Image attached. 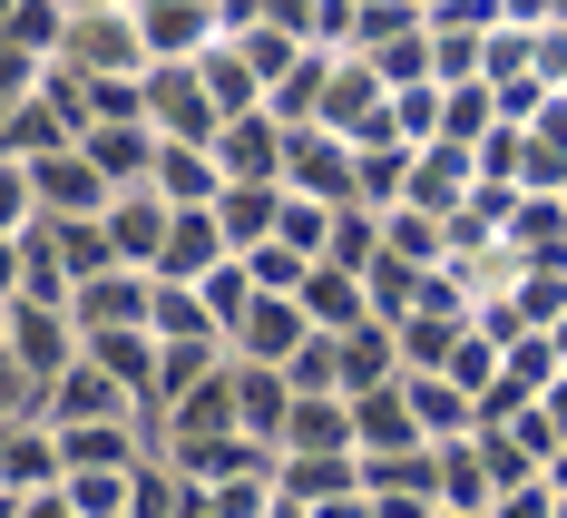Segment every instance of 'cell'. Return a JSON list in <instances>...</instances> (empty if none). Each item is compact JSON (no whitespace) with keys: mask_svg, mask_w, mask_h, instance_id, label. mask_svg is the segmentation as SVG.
Masks as SVG:
<instances>
[{"mask_svg":"<svg viewBox=\"0 0 567 518\" xmlns=\"http://www.w3.org/2000/svg\"><path fill=\"white\" fill-rule=\"evenodd\" d=\"M0 313H10V362H20V372H30L40 392H50L59 372H69L79 352H89L79 313H69V303H50V293H20V303H0Z\"/></svg>","mask_w":567,"mask_h":518,"instance_id":"cell-1","label":"cell"},{"mask_svg":"<svg viewBox=\"0 0 567 518\" xmlns=\"http://www.w3.org/2000/svg\"><path fill=\"white\" fill-rule=\"evenodd\" d=\"M147 127H157V137H196V147H216L226 108H216V89H206L196 59H157V69H147Z\"/></svg>","mask_w":567,"mask_h":518,"instance_id":"cell-2","label":"cell"},{"mask_svg":"<svg viewBox=\"0 0 567 518\" xmlns=\"http://www.w3.org/2000/svg\"><path fill=\"white\" fill-rule=\"evenodd\" d=\"M69 69H89V79H117V69H157L147 40H137V10H69V40H59Z\"/></svg>","mask_w":567,"mask_h":518,"instance_id":"cell-3","label":"cell"},{"mask_svg":"<svg viewBox=\"0 0 567 518\" xmlns=\"http://www.w3.org/2000/svg\"><path fill=\"white\" fill-rule=\"evenodd\" d=\"M40 411H50L59 431H79V421H137V392L117 382L109 362H89V352H79V362L59 372L50 392H40Z\"/></svg>","mask_w":567,"mask_h":518,"instance_id":"cell-4","label":"cell"},{"mask_svg":"<svg viewBox=\"0 0 567 518\" xmlns=\"http://www.w3.org/2000/svg\"><path fill=\"white\" fill-rule=\"evenodd\" d=\"M235 245H226V226H216V206H176V226H167V245H157V284H206L216 265H226Z\"/></svg>","mask_w":567,"mask_h":518,"instance_id":"cell-5","label":"cell"},{"mask_svg":"<svg viewBox=\"0 0 567 518\" xmlns=\"http://www.w3.org/2000/svg\"><path fill=\"white\" fill-rule=\"evenodd\" d=\"M127 10H137L147 59H196V50L226 40V30H216V0H127Z\"/></svg>","mask_w":567,"mask_h":518,"instance_id":"cell-6","label":"cell"},{"mask_svg":"<svg viewBox=\"0 0 567 518\" xmlns=\"http://www.w3.org/2000/svg\"><path fill=\"white\" fill-rule=\"evenodd\" d=\"M79 147H89V167H99L117 196H127V186H147V176H157V147H167V137H157L147 117H99Z\"/></svg>","mask_w":567,"mask_h":518,"instance_id":"cell-7","label":"cell"},{"mask_svg":"<svg viewBox=\"0 0 567 518\" xmlns=\"http://www.w3.org/2000/svg\"><path fill=\"white\" fill-rule=\"evenodd\" d=\"M30 176H40V216H109V176L89 167V147H50V157H30Z\"/></svg>","mask_w":567,"mask_h":518,"instance_id":"cell-8","label":"cell"},{"mask_svg":"<svg viewBox=\"0 0 567 518\" xmlns=\"http://www.w3.org/2000/svg\"><path fill=\"white\" fill-rule=\"evenodd\" d=\"M303 333H313V313H303L293 293H255V313L226 333V352H235V362H293Z\"/></svg>","mask_w":567,"mask_h":518,"instance_id":"cell-9","label":"cell"},{"mask_svg":"<svg viewBox=\"0 0 567 518\" xmlns=\"http://www.w3.org/2000/svg\"><path fill=\"white\" fill-rule=\"evenodd\" d=\"M69 479V460H59V431H50V411H30V421H10L0 431V489H59Z\"/></svg>","mask_w":567,"mask_h":518,"instance_id":"cell-10","label":"cell"},{"mask_svg":"<svg viewBox=\"0 0 567 518\" xmlns=\"http://www.w3.org/2000/svg\"><path fill=\"white\" fill-rule=\"evenodd\" d=\"M40 245L59 255L69 293L99 284V274H117V235H109V216H40Z\"/></svg>","mask_w":567,"mask_h":518,"instance_id":"cell-11","label":"cell"},{"mask_svg":"<svg viewBox=\"0 0 567 518\" xmlns=\"http://www.w3.org/2000/svg\"><path fill=\"white\" fill-rule=\"evenodd\" d=\"M293 303L313 313V333H362V323H372V274H352V265H313Z\"/></svg>","mask_w":567,"mask_h":518,"instance_id":"cell-12","label":"cell"},{"mask_svg":"<svg viewBox=\"0 0 567 518\" xmlns=\"http://www.w3.org/2000/svg\"><path fill=\"white\" fill-rule=\"evenodd\" d=\"M147 303H157V274H137V265H117L99 284L69 293V313H79V333H117V323H147Z\"/></svg>","mask_w":567,"mask_h":518,"instance_id":"cell-13","label":"cell"},{"mask_svg":"<svg viewBox=\"0 0 567 518\" xmlns=\"http://www.w3.org/2000/svg\"><path fill=\"white\" fill-rule=\"evenodd\" d=\"M275 489H284V499H303V509H333V499L362 489V450H284Z\"/></svg>","mask_w":567,"mask_h":518,"instance_id":"cell-14","label":"cell"},{"mask_svg":"<svg viewBox=\"0 0 567 518\" xmlns=\"http://www.w3.org/2000/svg\"><path fill=\"white\" fill-rule=\"evenodd\" d=\"M167 226H176V206L157 196V186H127V196H109V235H117V265H157V245H167Z\"/></svg>","mask_w":567,"mask_h":518,"instance_id":"cell-15","label":"cell"},{"mask_svg":"<svg viewBox=\"0 0 567 518\" xmlns=\"http://www.w3.org/2000/svg\"><path fill=\"white\" fill-rule=\"evenodd\" d=\"M352 441H362V460H382V450H421L431 431L411 421V392L382 382V392H352Z\"/></svg>","mask_w":567,"mask_h":518,"instance_id":"cell-16","label":"cell"},{"mask_svg":"<svg viewBox=\"0 0 567 518\" xmlns=\"http://www.w3.org/2000/svg\"><path fill=\"white\" fill-rule=\"evenodd\" d=\"M147 186H157L167 206H216V196H226V157H216V147H196V137H167Z\"/></svg>","mask_w":567,"mask_h":518,"instance_id":"cell-17","label":"cell"},{"mask_svg":"<svg viewBox=\"0 0 567 518\" xmlns=\"http://www.w3.org/2000/svg\"><path fill=\"white\" fill-rule=\"evenodd\" d=\"M235 421H245L255 441H275V450H284V421H293V382H284V362H235Z\"/></svg>","mask_w":567,"mask_h":518,"instance_id":"cell-18","label":"cell"},{"mask_svg":"<svg viewBox=\"0 0 567 518\" xmlns=\"http://www.w3.org/2000/svg\"><path fill=\"white\" fill-rule=\"evenodd\" d=\"M401 392H411V421H421L431 441H460V431H480V392H460L451 372H401Z\"/></svg>","mask_w":567,"mask_h":518,"instance_id":"cell-19","label":"cell"},{"mask_svg":"<svg viewBox=\"0 0 567 518\" xmlns=\"http://www.w3.org/2000/svg\"><path fill=\"white\" fill-rule=\"evenodd\" d=\"M441 509H499V469H489V450H480V431H460V441H441Z\"/></svg>","mask_w":567,"mask_h":518,"instance_id":"cell-20","label":"cell"},{"mask_svg":"<svg viewBox=\"0 0 567 518\" xmlns=\"http://www.w3.org/2000/svg\"><path fill=\"white\" fill-rule=\"evenodd\" d=\"M284 450H362V441H352V392H293Z\"/></svg>","mask_w":567,"mask_h":518,"instance_id":"cell-21","label":"cell"},{"mask_svg":"<svg viewBox=\"0 0 567 518\" xmlns=\"http://www.w3.org/2000/svg\"><path fill=\"white\" fill-rule=\"evenodd\" d=\"M411 167H421V147H411V137H392V127H382V137H362V206H382V216L411 206Z\"/></svg>","mask_w":567,"mask_h":518,"instance_id":"cell-22","label":"cell"},{"mask_svg":"<svg viewBox=\"0 0 567 518\" xmlns=\"http://www.w3.org/2000/svg\"><path fill=\"white\" fill-rule=\"evenodd\" d=\"M216 226H226L235 255H245V245H265V235L284 226V186H255V176H235L226 196H216Z\"/></svg>","mask_w":567,"mask_h":518,"instance_id":"cell-23","label":"cell"},{"mask_svg":"<svg viewBox=\"0 0 567 518\" xmlns=\"http://www.w3.org/2000/svg\"><path fill=\"white\" fill-rule=\"evenodd\" d=\"M382 382H401V333L372 313L362 333H342V392H382Z\"/></svg>","mask_w":567,"mask_h":518,"instance_id":"cell-24","label":"cell"},{"mask_svg":"<svg viewBox=\"0 0 567 518\" xmlns=\"http://www.w3.org/2000/svg\"><path fill=\"white\" fill-rule=\"evenodd\" d=\"M196 69H206V89H216V108H226V117L265 108V69L245 59V40H216V50H196Z\"/></svg>","mask_w":567,"mask_h":518,"instance_id":"cell-25","label":"cell"},{"mask_svg":"<svg viewBox=\"0 0 567 518\" xmlns=\"http://www.w3.org/2000/svg\"><path fill=\"white\" fill-rule=\"evenodd\" d=\"M499 117H509V108H499L489 79H451V89H441V137H451V147H480Z\"/></svg>","mask_w":567,"mask_h":518,"instance_id":"cell-26","label":"cell"},{"mask_svg":"<svg viewBox=\"0 0 567 518\" xmlns=\"http://www.w3.org/2000/svg\"><path fill=\"white\" fill-rule=\"evenodd\" d=\"M147 333H157V343H226L196 284H157V303H147Z\"/></svg>","mask_w":567,"mask_h":518,"instance_id":"cell-27","label":"cell"},{"mask_svg":"<svg viewBox=\"0 0 567 518\" xmlns=\"http://www.w3.org/2000/svg\"><path fill=\"white\" fill-rule=\"evenodd\" d=\"M0 40L30 59H59V40H69V0H10L0 10Z\"/></svg>","mask_w":567,"mask_h":518,"instance_id":"cell-28","label":"cell"},{"mask_svg":"<svg viewBox=\"0 0 567 518\" xmlns=\"http://www.w3.org/2000/svg\"><path fill=\"white\" fill-rule=\"evenodd\" d=\"M196 293H206V313H216V333H235V323L255 313V293H265V284H255V265H245V255H226V265H216V274H206Z\"/></svg>","mask_w":567,"mask_h":518,"instance_id":"cell-29","label":"cell"},{"mask_svg":"<svg viewBox=\"0 0 567 518\" xmlns=\"http://www.w3.org/2000/svg\"><path fill=\"white\" fill-rule=\"evenodd\" d=\"M293 392H342V333H303V352L284 362Z\"/></svg>","mask_w":567,"mask_h":518,"instance_id":"cell-30","label":"cell"},{"mask_svg":"<svg viewBox=\"0 0 567 518\" xmlns=\"http://www.w3.org/2000/svg\"><path fill=\"white\" fill-rule=\"evenodd\" d=\"M30 226H40V176H30V157H0V235Z\"/></svg>","mask_w":567,"mask_h":518,"instance_id":"cell-31","label":"cell"},{"mask_svg":"<svg viewBox=\"0 0 567 518\" xmlns=\"http://www.w3.org/2000/svg\"><path fill=\"white\" fill-rule=\"evenodd\" d=\"M489 518H558V489H548V479H518V489H499Z\"/></svg>","mask_w":567,"mask_h":518,"instance_id":"cell-32","label":"cell"},{"mask_svg":"<svg viewBox=\"0 0 567 518\" xmlns=\"http://www.w3.org/2000/svg\"><path fill=\"white\" fill-rule=\"evenodd\" d=\"M20 293H30V245L0 235V303H20Z\"/></svg>","mask_w":567,"mask_h":518,"instance_id":"cell-33","label":"cell"},{"mask_svg":"<svg viewBox=\"0 0 567 518\" xmlns=\"http://www.w3.org/2000/svg\"><path fill=\"white\" fill-rule=\"evenodd\" d=\"M20 518H89V509H79L69 489H30V499H20Z\"/></svg>","mask_w":567,"mask_h":518,"instance_id":"cell-34","label":"cell"},{"mask_svg":"<svg viewBox=\"0 0 567 518\" xmlns=\"http://www.w3.org/2000/svg\"><path fill=\"white\" fill-rule=\"evenodd\" d=\"M538 411L558 421V441H567V372H558V382H548V402H538Z\"/></svg>","mask_w":567,"mask_h":518,"instance_id":"cell-35","label":"cell"},{"mask_svg":"<svg viewBox=\"0 0 567 518\" xmlns=\"http://www.w3.org/2000/svg\"><path fill=\"white\" fill-rule=\"evenodd\" d=\"M265 518H323V509H303V499H284V489H275V499H265Z\"/></svg>","mask_w":567,"mask_h":518,"instance_id":"cell-36","label":"cell"},{"mask_svg":"<svg viewBox=\"0 0 567 518\" xmlns=\"http://www.w3.org/2000/svg\"><path fill=\"white\" fill-rule=\"evenodd\" d=\"M548 343H558V362H567V313H558V323H548Z\"/></svg>","mask_w":567,"mask_h":518,"instance_id":"cell-37","label":"cell"},{"mask_svg":"<svg viewBox=\"0 0 567 518\" xmlns=\"http://www.w3.org/2000/svg\"><path fill=\"white\" fill-rule=\"evenodd\" d=\"M69 10H127V0H69Z\"/></svg>","mask_w":567,"mask_h":518,"instance_id":"cell-38","label":"cell"},{"mask_svg":"<svg viewBox=\"0 0 567 518\" xmlns=\"http://www.w3.org/2000/svg\"><path fill=\"white\" fill-rule=\"evenodd\" d=\"M441 518H480V509H441Z\"/></svg>","mask_w":567,"mask_h":518,"instance_id":"cell-39","label":"cell"},{"mask_svg":"<svg viewBox=\"0 0 567 518\" xmlns=\"http://www.w3.org/2000/svg\"><path fill=\"white\" fill-rule=\"evenodd\" d=\"M127 518H137V509H127Z\"/></svg>","mask_w":567,"mask_h":518,"instance_id":"cell-40","label":"cell"}]
</instances>
